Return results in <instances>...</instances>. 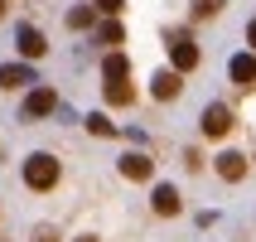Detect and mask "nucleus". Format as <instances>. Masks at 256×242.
I'll use <instances>...</instances> for the list:
<instances>
[{
    "instance_id": "nucleus-7",
    "label": "nucleus",
    "mask_w": 256,
    "mask_h": 242,
    "mask_svg": "<svg viewBox=\"0 0 256 242\" xmlns=\"http://www.w3.org/2000/svg\"><path fill=\"white\" fill-rule=\"evenodd\" d=\"M232 83H237V87H256V58L252 54L232 58Z\"/></svg>"
},
{
    "instance_id": "nucleus-17",
    "label": "nucleus",
    "mask_w": 256,
    "mask_h": 242,
    "mask_svg": "<svg viewBox=\"0 0 256 242\" xmlns=\"http://www.w3.org/2000/svg\"><path fill=\"white\" fill-rule=\"evenodd\" d=\"M218 10H222V0H198V5H194V15H198V20H213Z\"/></svg>"
},
{
    "instance_id": "nucleus-6",
    "label": "nucleus",
    "mask_w": 256,
    "mask_h": 242,
    "mask_svg": "<svg viewBox=\"0 0 256 242\" xmlns=\"http://www.w3.org/2000/svg\"><path fill=\"white\" fill-rule=\"evenodd\" d=\"M179 92H184V73H179V68H170V73H160V78H155V97L160 102H174Z\"/></svg>"
},
{
    "instance_id": "nucleus-15",
    "label": "nucleus",
    "mask_w": 256,
    "mask_h": 242,
    "mask_svg": "<svg viewBox=\"0 0 256 242\" xmlns=\"http://www.w3.org/2000/svg\"><path fill=\"white\" fill-rule=\"evenodd\" d=\"M97 39H102V44H121L126 34H121V25L112 20V25H102V29H97Z\"/></svg>"
},
{
    "instance_id": "nucleus-9",
    "label": "nucleus",
    "mask_w": 256,
    "mask_h": 242,
    "mask_svg": "<svg viewBox=\"0 0 256 242\" xmlns=\"http://www.w3.org/2000/svg\"><path fill=\"white\" fill-rule=\"evenodd\" d=\"M24 83H34V73H29L24 63H5V68H0V87H5V92H14V87H24Z\"/></svg>"
},
{
    "instance_id": "nucleus-5",
    "label": "nucleus",
    "mask_w": 256,
    "mask_h": 242,
    "mask_svg": "<svg viewBox=\"0 0 256 242\" xmlns=\"http://www.w3.org/2000/svg\"><path fill=\"white\" fill-rule=\"evenodd\" d=\"M150 203H155V213H160V218H174L179 208H184V199H179V189H170V184H160L155 194H150Z\"/></svg>"
},
{
    "instance_id": "nucleus-3",
    "label": "nucleus",
    "mask_w": 256,
    "mask_h": 242,
    "mask_svg": "<svg viewBox=\"0 0 256 242\" xmlns=\"http://www.w3.org/2000/svg\"><path fill=\"white\" fill-rule=\"evenodd\" d=\"M54 107H58V92H54V87H34V92L24 97V116H29V121H39V116H48Z\"/></svg>"
},
{
    "instance_id": "nucleus-10",
    "label": "nucleus",
    "mask_w": 256,
    "mask_h": 242,
    "mask_svg": "<svg viewBox=\"0 0 256 242\" xmlns=\"http://www.w3.org/2000/svg\"><path fill=\"white\" fill-rule=\"evenodd\" d=\"M121 174H126V179H150V174H155V160H145V155H121Z\"/></svg>"
},
{
    "instance_id": "nucleus-19",
    "label": "nucleus",
    "mask_w": 256,
    "mask_h": 242,
    "mask_svg": "<svg viewBox=\"0 0 256 242\" xmlns=\"http://www.w3.org/2000/svg\"><path fill=\"white\" fill-rule=\"evenodd\" d=\"M121 5H126V0H97V10H106V15H116Z\"/></svg>"
},
{
    "instance_id": "nucleus-14",
    "label": "nucleus",
    "mask_w": 256,
    "mask_h": 242,
    "mask_svg": "<svg viewBox=\"0 0 256 242\" xmlns=\"http://www.w3.org/2000/svg\"><path fill=\"white\" fill-rule=\"evenodd\" d=\"M87 131H92V136H116V126H112V121H106V116H87Z\"/></svg>"
},
{
    "instance_id": "nucleus-13",
    "label": "nucleus",
    "mask_w": 256,
    "mask_h": 242,
    "mask_svg": "<svg viewBox=\"0 0 256 242\" xmlns=\"http://www.w3.org/2000/svg\"><path fill=\"white\" fill-rule=\"evenodd\" d=\"M102 73H106V83H112V78H130V58H126V54H106Z\"/></svg>"
},
{
    "instance_id": "nucleus-18",
    "label": "nucleus",
    "mask_w": 256,
    "mask_h": 242,
    "mask_svg": "<svg viewBox=\"0 0 256 242\" xmlns=\"http://www.w3.org/2000/svg\"><path fill=\"white\" fill-rule=\"evenodd\" d=\"M34 242H58V232L54 228H34Z\"/></svg>"
},
{
    "instance_id": "nucleus-1",
    "label": "nucleus",
    "mask_w": 256,
    "mask_h": 242,
    "mask_svg": "<svg viewBox=\"0 0 256 242\" xmlns=\"http://www.w3.org/2000/svg\"><path fill=\"white\" fill-rule=\"evenodd\" d=\"M58 174H63V170H58V160H54V155H44V150L24 160V184H29V189H39V194L58 184Z\"/></svg>"
},
{
    "instance_id": "nucleus-20",
    "label": "nucleus",
    "mask_w": 256,
    "mask_h": 242,
    "mask_svg": "<svg viewBox=\"0 0 256 242\" xmlns=\"http://www.w3.org/2000/svg\"><path fill=\"white\" fill-rule=\"evenodd\" d=\"M246 34H252V44H256V25H252V29H246Z\"/></svg>"
},
{
    "instance_id": "nucleus-12",
    "label": "nucleus",
    "mask_w": 256,
    "mask_h": 242,
    "mask_svg": "<svg viewBox=\"0 0 256 242\" xmlns=\"http://www.w3.org/2000/svg\"><path fill=\"white\" fill-rule=\"evenodd\" d=\"M44 49H48V44H44L39 29H20V54L24 58H44Z\"/></svg>"
},
{
    "instance_id": "nucleus-21",
    "label": "nucleus",
    "mask_w": 256,
    "mask_h": 242,
    "mask_svg": "<svg viewBox=\"0 0 256 242\" xmlns=\"http://www.w3.org/2000/svg\"><path fill=\"white\" fill-rule=\"evenodd\" d=\"M0 20H5V0H0Z\"/></svg>"
},
{
    "instance_id": "nucleus-16",
    "label": "nucleus",
    "mask_w": 256,
    "mask_h": 242,
    "mask_svg": "<svg viewBox=\"0 0 256 242\" xmlns=\"http://www.w3.org/2000/svg\"><path fill=\"white\" fill-rule=\"evenodd\" d=\"M68 25H72V29H87V25H92V10H87V5H78V10H68Z\"/></svg>"
},
{
    "instance_id": "nucleus-4",
    "label": "nucleus",
    "mask_w": 256,
    "mask_h": 242,
    "mask_svg": "<svg viewBox=\"0 0 256 242\" xmlns=\"http://www.w3.org/2000/svg\"><path fill=\"white\" fill-rule=\"evenodd\" d=\"M218 174H222L228 184L246 179V155H242V150H222V155H218Z\"/></svg>"
},
{
    "instance_id": "nucleus-2",
    "label": "nucleus",
    "mask_w": 256,
    "mask_h": 242,
    "mask_svg": "<svg viewBox=\"0 0 256 242\" xmlns=\"http://www.w3.org/2000/svg\"><path fill=\"white\" fill-rule=\"evenodd\" d=\"M198 126H203V136H208V141H222V136L232 131V112L222 107V102H213V107H203Z\"/></svg>"
},
{
    "instance_id": "nucleus-22",
    "label": "nucleus",
    "mask_w": 256,
    "mask_h": 242,
    "mask_svg": "<svg viewBox=\"0 0 256 242\" xmlns=\"http://www.w3.org/2000/svg\"><path fill=\"white\" fill-rule=\"evenodd\" d=\"M78 242H97V237H78Z\"/></svg>"
},
{
    "instance_id": "nucleus-8",
    "label": "nucleus",
    "mask_w": 256,
    "mask_h": 242,
    "mask_svg": "<svg viewBox=\"0 0 256 242\" xmlns=\"http://www.w3.org/2000/svg\"><path fill=\"white\" fill-rule=\"evenodd\" d=\"M174 68H179V73L198 68V44H194V39H174Z\"/></svg>"
},
{
    "instance_id": "nucleus-11",
    "label": "nucleus",
    "mask_w": 256,
    "mask_h": 242,
    "mask_svg": "<svg viewBox=\"0 0 256 242\" xmlns=\"http://www.w3.org/2000/svg\"><path fill=\"white\" fill-rule=\"evenodd\" d=\"M106 102H112V107H130V102H136V87H130L126 78H112V83H106Z\"/></svg>"
}]
</instances>
